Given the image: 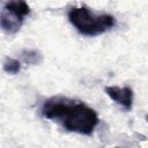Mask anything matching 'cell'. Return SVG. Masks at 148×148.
<instances>
[{"label":"cell","mask_w":148,"mask_h":148,"mask_svg":"<svg viewBox=\"0 0 148 148\" xmlns=\"http://www.w3.org/2000/svg\"><path fill=\"white\" fill-rule=\"evenodd\" d=\"M40 114L58 123L64 130L82 135H90L99 124L96 111L81 101L54 96L40 106Z\"/></svg>","instance_id":"6da1fadb"},{"label":"cell","mask_w":148,"mask_h":148,"mask_svg":"<svg viewBox=\"0 0 148 148\" xmlns=\"http://www.w3.org/2000/svg\"><path fill=\"white\" fill-rule=\"evenodd\" d=\"M67 17L79 34L88 37L105 34L116 25V18L113 15L96 13L84 5L71 7L67 12Z\"/></svg>","instance_id":"7a4b0ae2"},{"label":"cell","mask_w":148,"mask_h":148,"mask_svg":"<svg viewBox=\"0 0 148 148\" xmlns=\"http://www.w3.org/2000/svg\"><path fill=\"white\" fill-rule=\"evenodd\" d=\"M30 7L24 0H7L1 10V29L9 35L16 34L30 15Z\"/></svg>","instance_id":"3957f363"},{"label":"cell","mask_w":148,"mask_h":148,"mask_svg":"<svg viewBox=\"0 0 148 148\" xmlns=\"http://www.w3.org/2000/svg\"><path fill=\"white\" fill-rule=\"evenodd\" d=\"M106 95L114 101L118 105H120L124 110L130 111L133 106L134 92L130 87H118V86H109L104 88Z\"/></svg>","instance_id":"277c9868"},{"label":"cell","mask_w":148,"mask_h":148,"mask_svg":"<svg viewBox=\"0 0 148 148\" xmlns=\"http://www.w3.org/2000/svg\"><path fill=\"white\" fill-rule=\"evenodd\" d=\"M21 60L24 64L38 65L42 62V56L36 50H24L21 53Z\"/></svg>","instance_id":"5b68a950"},{"label":"cell","mask_w":148,"mask_h":148,"mask_svg":"<svg viewBox=\"0 0 148 148\" xmlns=\"http://www.w3.org/2000/svg\"><path fill=\"white\" fill-rule=\"evenodd\" d=\"M21 68H22V65L18 59L6 58V60L3 61V69L8 74H17L20 73Z\"/></svg>","instance_id":"8992f818"},{"label":"cell","mask_w":148,"mask_h":148,"mask_svg":"<svg viewBox=\"0 0 148 148\" xmlns=\"http://www.w3.org/2000/svg\"><path fill=\"white\" fill-rule=\"evenodd\" d=\"M147 121H148V116H147Z\"/></svg>","instance_id":"52a82bcc"}]
</instances>
